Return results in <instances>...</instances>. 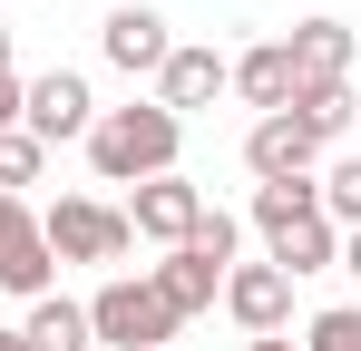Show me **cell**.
Masks as SVG:
<instances>
[{"mask_svg":"<svg viewBox=\"0 0 361 351\" xmlns=\"http://www.w3.org/2000/svg\"><path fill=\"white\" fill-rule=\"evenodd\" d=\"M98 185H147V176H176V147H185V117H166L157 98L147 108H98V127L78 137Z\"/></svg>","mask_w":361,"mask_h":351,"instance_id":"1","label":"cell"},{"mask_svg":"<svg viewBox=\"0 0 361 351\" xmlns=\"http://www.w3.org/2000/svg\"><path fill=\"white\" fill-rule=\"evenodd\" d=\"M254 234H264V264L274 273H322V264H342V225L322 215V195L312 185H254Z\"/></svg>","mask_w":361,"mask_h":351,"instance_id":"2","label":"cell"},{"mask_svg":"<svg viewBox=\"0 0 361 351\" xmlns=\"http://www.w3.org/2000/svg\"><path fill=\"white\" fill-rule=\"evenodd\" d=\"M185 322L157 302V283L147 273H108V283L88 292V342H108V351H166Z\"/></svg>","mask_w":361,"mask_h":351,"instance_id":"3","label":"cell"},{"mask_svg":"<svg viewBox=\"0 0 361 351\" xmlns=\"http://www.w3.org/2000/svg\"><path fill=\"white\" fill-rule=\"evenodd\" d=\"M39 244H49L59 264H127V254H137L127 215H118V205H98V195H59V205L39 215Z\"/></svg>","mask_w":361,"mask_h":351,"instance_id":"4","label":"cell"},{"mask_svg":"<svg viewBox=\"0 0 361 351\" xmlns=\"http://www.w3.org/2000/svg\"><path fill=\"white\" fill-rule=\"evenodd\" d=\"M20 127H30L39 147H59V137H88V127H98V98H88V78H78V68H39V78H20Z\"/></svg>","mask_w":361,"mask_h":351,"instance_id":"5","label":"cell"},{"mask_svg":"<svg viewBox=\"0 0 361 351\" xmlns=\"http://www.w3.org/2000/svg\"><path fill=\"white\" fill-rule=\"evenodd\" d=\"M195 215H205V195H195L185 176H147V185L127 195V234L157 244V254H176L185 234H195Z\"/></svg>","mask_w":361,"mask_h":351,"instance_id":"6","label":"cell"},{"mask_svg":"<svg viewBox=\"0 0 361 351\" xmlns=\"http://www.w3.org/2000/svg\"><path fill=\"white\" fill-rule=\"evenodd\" d=\"M244 166L264 176V185H312V176H322V147L302 137L293 117H254V137H244Z\"/></svg>","mask_w":361,"mask_h":351,"instance_id":"7","label":"cell"},{"mask_svg":"<svg viewBox=\"0 0 361 351\" xmlns=\"http://www.w3.org/2000/svg\"><path fill=\"white\" fill-rule=\"evenodd\" d=\"M215 302H225V312H235L244 332L264 342V332H283V322H293V273H274V264H235Z\"/></svg>","mask_w":361,"mask_h":351,"instance_id":"8","label":"cell"},{"mask_svg":"<svg viewBox=\"0 0 361 351\" xmlns=\"http://www.w3.org/2000/svg\"><path fill=\"white\" fill-rule=\"evenodd\" d=\"M98 49H108V68H127V78H157L166 68V20L147 10V0H127V10H108V30H98Z\"/></svg>","mask_w":361,"mask_h":351,"instance_id":"9","label":"cell"},{"mask_svg":"<svg viewBox=\"0 0 361 351\" xmlns=\"http://www.w3.org/2000/svg\"><path fill=\"white\" fill-rule=\"evenodd\" d=\"M225 78H235V58H225V49H185V39H176V49H166V68H157V108L185 117V108H205Z\"/></svg>","mask_w":361,"mask_h":351,"instance_id":"10","label":"cell"},{"mask_svg":"<svg viewBox=\"0 0 361 351\" xmlns=\"http://www.w3.org/2000/svg\"><path fill=\"white\" fill-rule=\"evenodd\" d=\"M225 88H235L244 108L283 117V108H293V88H302V68H293V49H283V39H264V49H244V58H235V78H225Z\"/></svg>","mask_w":361,"mask_h":351,"instance_id":"11","label":"cell"},{"mask_svg":"<svg viewBox=\"0 0 361 351\" xmlns=\"http://www.w3.org/2000/svg\"><path fill=\"white\" fill-rule=\"evenodd\" d=\"M147 283H157V302L176 312V322H195V312H215V292H225V273L205 264V254H166V264H147Z\"/></svg>","mask_w":361,"mask_h":351,"instance_id":"12","label":"cell"},{"mask_svg":"<svg viewBox=\"0 0 361 351\" xmlns=\"http://www.w3.org/2000/svg\"><path fill=\"white\" fill-rule=\"evenodd\" d=\"M312 137V147H332V137H352V78H302L293 88V108H283Z\"/></svg>","mask_w":361,"mask_h":351,"instance_id":"13","label":"cell"},{"mask_svg":"<svg viewBox=\"0 0 361 351\" xmlns=\"http://www.w3.org/2000/svg\"><path fill=\"white\" fill-rule=\"evenodd\" d=\"M283 49H293V68H302V78H352L361 39H352V20H302Z\"/></svg>","mask_w":361,"mask_h":351,"instance_id":"14","label":"cell"},{"mask_svg":"<svg viewBox=\"0 0 361 351\" xmlns=\"http://www.w3.org/2000/svg\"><path fill=\"white\" fill-rule=\"evenodd\" d=\"M20 342H30V351H98V342H88V302L39 292V302L20 312Z\"/></svg>","mask_w":361,"mask_h":351,"instance_id":"15","label":"cell"},{"mask_svg":"<svg viewBox=\"0 0 361 351\" xmlns=\"http://www.w3.org/2000/svg\"><path fill=\"white\" fill-rule=\"evenodd\" d=\"M312 195H322V215H332L342 234H361V156L322 166V176H312Z\"/></svg>","mask_w":361,"mask_h":351,"instance_id":"16","label":"cell"},{"mask_svg":"<svg viewBox=\"0 0 361 351\" xmlns=\"http://www.w3.org/2000/svg\"><path fill=\"white\" fill-rule=\"evenodd\" d=\"M39 166H49V147H39L30 127H0V195H20V185H39Z\"/></svg>","mask_w":361,"mask_h":351,"instance_id":"17","label":"cell"},{"mask_svg":"<svg viewBox=\"0 0 361 351\" xmlns=\"http://www.w3.org/2000/svg\"><path fill=\"white\" fill-rule=\"evenodd\" d=\"M235 244H244V225L225 215V205H205V215H195V234H185V254H205L215 273H235Z\"/></svg>","mask_w":361,"mask_h":351,"instance_id":"18","label":"cell"},{"mask_svg":"<svg viewBox=\"0 0 361 351\" xmlns=\"http://www.w3.org/2000/svg\"><path fill=\"white\" fill-rule=\"evenodd\" d=\"M302 351H361V302H332L302 322Z\"/></svg>","mask_w":361,"mask_h":351,"instance_id":"19","label":"cell"},{"mask_svg":"<svg viewBox=\"0 0 361 351\" xmlns=\"http://www.w3.org/2000/svg\"><path fill=\"white\" fill-rule=\"evenodd\" d=\"M39 225V215H30V205H20V195H0V254H10V244H20V234Z\"/></svg>","mask_w":361,"mask_h":351,"instance_id":"20","label":"cell"},{"mask_svg":"<svg viewBox=\"0 0 361 351\" xmlns=\"http://www.w3.org/2000/svg\"><path fill=\"white\" fill-rule=\"evenodd\" d=\"M0 127H20V78H0Z\"/></svg>","mask_w":361,"mask_h":351,"instance_id":"21","label":"cell"},{"mask_svg":"<svg viewBox=\"0 0 361 351\" xmlns=\"http://www.w3.org/2000/svg\"><path fill=\"white\" fill-rule=\"evenodd\" d=\"M342 273H352V283H361V234H342Z\"/></svg>","mask_w":361,"mask_h":351,"instance_id":"22","label":"cell"},{"mask_svg":"<svg viewBox=\"0 0 361 351\" xmlns=\"http://www.w3.org/2000/svg\"><path fill=\"white\" fill-rule=\"evenodd\" d=\"M244 351H302V342H283V332H264V342H244Z\"/></svg>","mask_w":361,"mask_h":351,"instance_id":"23","label":"cell"},{"mask_svg":"<svg viewBox=\"0 0 361 351\" xmlns=\"http://www.w3.org/2000/svg\"><path fill=\"white\" fill-rule=\"evenodd\" d=\"M0 78H10V20H0Z\"/></svg>","mask_w":361,"mask_h":351,"instance_id":"24","label":"cell"},{"mask_svg":"<svg viewBox=\"0 0 361 351\" xmlns=\"http://www.w3.org/2000/svg\"><path fill=\"white\" fill-rule=\"evenodd\" d=\"M0 351H30V342H20V332H0Z\"/></svg>","mask_w":361,"mask_h":351,"instance_id":"25","label":"cell"}]
</instances>
